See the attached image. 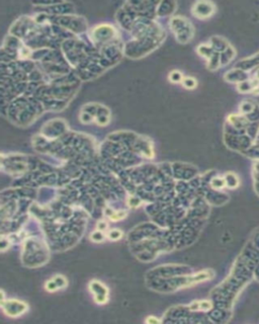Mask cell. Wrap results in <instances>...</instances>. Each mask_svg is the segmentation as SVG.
<instances>
[{
  "instance_id": "6da1fadb",
  "label": "cell",
  "mask_w": 259,
  "mask_h": 324,
  "mask_svg": "<svg viewBox=\"0 0 259 324\" xmlns=\"http://www.w3.org/2000/svg\"><path fill=\"white\" fill-rule=\"evenodd\" d=\"M90 287H91V290L95 294V297H97V296H106L107 295L106 288L101 284L100 282L93 281L91 283V285H90Z\"/></svg>"
},
{
  "instance_id": "7a4b0ae2",
  "label": "cell",
  "mask_w": 259,
  "mask_h": 324,
  "mask_svg": "<svg viewBox=\"0 0 259 324\" xmlns=\"http://www.w3.org/2000/svg\"><path fill=\"white\" fill-rule=\"evenodd\" d=\"M107 237L110 238L111 240H119L121 237V232L120 230H111L110 232L107 233Z\"/></svg>"
},
{
  "instance_id": "3957f363",
  "label": "cell",
  "mask_w": 259,
  "mask_h": 324,
  "mask_svg": "<svg viewBox=\"0 0 259 324\" xmlns=\"http://www.w3.org/2000/svg\"><path fill=\"white\" fill-rule=\"evenodd\" d=\"M90 238H91L92 241H95V242H100V241H102L104 239V235L101 233L100 231H95L91 234Z\"/></svg>"
},
{
  "instance_id": "277c9868",
  "label": "cell",
  "mask_w": 259,
  "mask_h": 324,
  "mask_svg": "<svg viewBox=\"0 0 259 324\" xmlns=\"http://www.w3.org/2000/svg\"><path fill=\"white\" fill-rule=\"evenodd\" d=\"M46 289L49 292H54V291H56L57 289H59V286L56 283V281L53 279V280H51V281H49V282L46 283Z\"/></svg>"
},
{
  "instance_id": "5b68a950",
  "label": "cell",
  "mask_w": 259,
  "mask_h": 324,
  "mask_svg": "<svg viewBox=\"0 0 259 324\" xmlns=\"http://www.w3.org/2000/svg\"><path fill=\"white\" fill-rule=\"evenodd\" d=\"M183 85L185 86L186 88H189V89H192L193 88L195 85H197V82H195L194 79L192 78H186L183 80Z\"/></svg>"
},
{
  "instance_id": "8992f818",
  "label": "cell",
  "mask_w": 259,
  "mask_h": 324,
  "mask_svg": "<svg viewBox=\"0 0 259 324\" xmlns=\"http://www.w3.org/2000/svg\"><path fill=\"white\" fill-rule=\"evenodd\" d=\"M126 216H127L126 212H120V213H113L112 215L110 216V218H111V220H112V221H119V220H121V219H122Z\"/></svg>"
},
{
  "instance_id": "52a82bcc",
  "label": "cell",
  "mask_w": 259,
  "mask_h": 324,
  "mask_svg": "<svg viewBox=\"0 0 259 324\" xmlns=\"http://www.w3.org/2000/svg\"><path fill=\"white\" fill-rule=\"evenodd\" d=\"M198 308H201L202 310H210L212 308V303L210 301H202V302H198Z\"/></svg>"
},
{
  "instance_id": "ba28073f",
  "label": "cell",
  "mask_w": 259,
  "mask_h": 324,
  "mask_svg": "<svg viewBox=\"0 0 259 324\" xmlns=\"http://www.w3.org/2000/svg\"><path fill=\"white\" fill-rule=\"evenodd\" d=\"M169 78L171 79L172 82H179L181 80V73L177 72V71L172 72L171 74H170V76H169Z\"/></svg>"
},
{
  "instance_id": "9c48e42d",
  "label": "cell",
  "mask_w": 259,
  "mask_h": 324,
  "mask_svg": "<svg viewBox=\"0 0 259 324\" xmlns=\"http://www.w3.org/2000/svg\"><path fill=\"white\" fill-rule=\"evenodd\" d=\"M54 280L56 281V283H57L58 286H59V288H62V287H64V286L66 285V280H65L63 277H61V276H58V277H55Z\"/></svg>"
},
{
  "instance_id": "30bf717a",
  "label": "cell",
  "mask_w": 259,
  "mask_h": 324,
  "mask_svg": "<svg viewBox=\"0 0 259 324\" xmlns=\"http://www.w3.org/2000/svg\"><path fill=\"white\" fill-rule=\"evenodd\" d=\"M213 182H217V184H213V188H222V186H224V184H225V182H224V180H223V179H213Z\"/></svg>"
},
{
  "instance_id": "8fae6325",
  "label": "cell",
  "mask_w": 259,
  "mask_h": 324,
  "mask_svg": "<svg viewBox=\"0 0 259 324\" xmlns=\"http://www.w3.org/2000/svg\"><path fill=\"white\" fill-rule=\"evenodd\" d=\"M106 226H107V224H106L105 222L100 221V222H98V224H97V229H98L99 231L105 230V229H106Z\"/></svg>"
},
{
  "instance_id": "7c38bea8",
  "label": "cell",
  "mask_w": 259,
  "mask_h": 324,
  "mask_svg": "<svg viewBox=\"0 0 259 324\" xmlns=\"http://www.w3.org/2000/svg\"><path fill=\"white\" fill-rule=\"evenodd\" d=\"M146 322H148V323H159V322H160V320H159V319H157V318H155V317H153V316H150L148 319H147V320H146Z\"/></svg>"
}]
</instances>
